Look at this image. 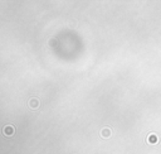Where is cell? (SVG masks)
Listing matches in <instances>:
<instances>
[{
	"instance_id": "obj_1",
	"label": "cell",
	"mask_w": 161,
	"mask_h": 154,
	"mask_svg": "<svg viewBox=\"0 0 161 154\" xmlns=\"http://www.w3.org/2000/svg\"><path fill=\"white\" fill-rule=\"evenodd\" d=\"M3 134L5 136L8 138H10V136H13L14 134H15V128L13 125H6V126H4L3 128Z\"/></svg>"
},
{
	"instance_id": "obj_2",
	"label": "cell",
	"mask_w": 161,
	"mask_h": 154,
	"mask_svg": "<svg viewBox=\"0 0 161 154\" xmlns=\"http://www.w3.org/2000/svg\"><path fill=\"white\" fill-rule=\"evenodd\" d=\"M28 105H29L30 107H32L33 110H35V109H38V107H39V100L35 99V97H32V99L29 100Z\"/></svg>"
},
{
	"instance_id": "obj_3",
	"label": "cell",
	"mask_w": 161,
	"mask_h": 154,
	"mask_svg": "<svg viewBox=\"0 0 161 154\" xmlns=\"http://www.w3.org/2000/svg\"><path fill=\"white\" fill-rule=\"evenodd\" d=\"M111 129L110 128H103L102 130H101V136L102 138H110L111 136Z\"/></svg>"
},
{
	"instance_id": "obj_4",
	"label": "cell",
	"mask_w": 161,
	"mask_h": 154,
	"mask_svg": "<svg viewBox=\"0 0 161 154\" xmlns=\"http://www.w3.org/2000/svg\"><path fill=\"white\" fill-rule=\"evenodd\" d=\"M158 135H155V134H150L147 138V143H150V144H155V143H158Z\"/></svg>"
}]
</instances>
